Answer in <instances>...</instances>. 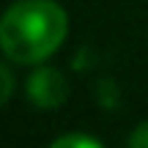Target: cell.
<instances>
[{
	"instance_id": "6da1fadb",
	"label": "cell",
	"mask_w": 148,
	"mask_h": 148,
	"mask_svg": "<svg viewBox=\"0 0 148 148\" xmlns=\"http://www.w3.org/2000/svg\"><path fill=\"white\" fill-rule=\"evenodd\" d=\"M66 33L69 16L55 0H19L0 16V49L19 66L47 60Z\"/></svg>"
},
{
	"instance_id": "7a4b0ae2",
	"label": "cell",
	"mask_w": 148,
	"mask_h": 148,
	"mask_svg": "<svg viewBox=\"0 0 148 148\" xmlns=\"http://www.w3.org/2000/svg\"><path fill=\"white\" fill-rule=\"evenodd\" d=\"M25 93L27 101L41 110H52V107H60L69 96V82L58 69H49V66H41V69L30 71L25 79Z\"/></svg>"
},
{
	"instance_id": "3957f363",
	"label": "cell",
	"mask_w": 148,
	"mask_h": 148,
	"mask_svg": "<svg viewBox=\"0 0 148 148\" xmlns=\"http://www.w3.org/2000/svg\"><path fill=\"white\" fill-rule=\"evenodd\" d=\"M49 148H104L96 137L90 134H82V132H71V134H60Z\"/></svg>"
},
{
	"instance_id": "277c9868",
	"label": "cell",
	"mask_w": 148,
	"mask_h": 148,
	"mask_svg": "<svg viewBox=\"0 0 148 148\" xmlns=\"http://www.w3.org/2000/svg\"><path fill=\"white\" fill-rule=\"evenodd\" d=\"M11 93H14V74L5 63H0V107L11 99Z\"/></svg>"
},
{
	"instance_id": "5b68a950",
	"label": "cell",
	"mask_w": 148,
	"mask_h": 148,
	"mask_svg": "<svg viewBox=\"0 0 148 148\" xmlns=\"http://www.w3.org/2000/svg\"><path fill=\"white\" fill-rule=\"evenodd\" d=\"M129 148H148V121H143L129 137Z\"/></svg>"
}]
</instances>
